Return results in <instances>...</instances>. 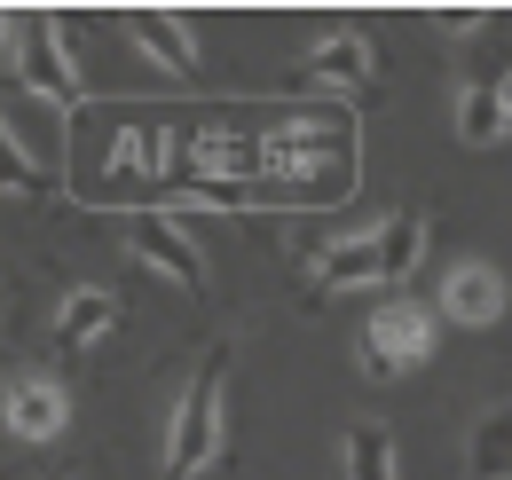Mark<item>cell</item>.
Segmentation results:
<instances>
[{
  "mask_svg": "<svg viewBox=\"0 0 512 480\" xmlns=\"http://www.w3.org/2000/svg\"><path fill=\"white\" fill-rule=\"evenodd\" d=\"M316 284L323 292H363V284H386V252H379V229L363 237H339L316 252Z\"/></svg>",
  "mask_w": 512,
  "mask_h": 480,
  "instance_id": "9",
  "label": "cell"
},
{
  "mask_svg": "<svg viewBox=\"0 0 512 480\" xmlns=\"http://www.w3.org/2000/svg\"><path fill=\"white\" fill-rule=\"evenodd\" d=\"M434 315L457 323V331H489V323H505V276H497L489 260H457V268L442 276Z\"/></svg>",
  "mask_w": 512,
  "mask_h": 480,
  "instance_id": "6",
  "label": "cell"
},
{
  "mask_svg": "<svg viewBox=\"0 0 512 480\" xmlns=\"http://www.w3.org/2000/svg\"><path fill=\"white\" fill-rule=\"evenodd\" d=\"M127 252L150 276H166L174 292H205V252L190 244V229L174 213H127Z\"/></svg>",
  "mask_w": 512,
  "mask_h": 480,
  "instance_id": "4",
  "label": "cell"
},
{
  "mask_svg": "<svg viewBox=\"0 0 512 480\" xmlns=\"http://www.w3.org/2000/svg\"><path fill=\"white\" fill-rule=\"evenodd\" d=\"M339 465H347V480H402V457H394L386 425H347L339 433Z\"/></svg>",
  "mask_w": 512,
  "mask_h": 480,
  "instance_id": "15",
  "label": "cell"
},
{
  "mask_svg": "<svg viewBox=\"0 0 512 480\" xmlns=\"http://www.w3.org/2000/svg\"><path fill=\"white\" fill-rule=\"evenodd\" d=\"M379 252H386V284H402V276L426 260V213H410V205L386 213L379 221Z\"/></svg>",
  "mask_w": 512,
  "mask_h": 480,
  "instance_id": "16",
  "label": "cell"
},
{
  "mask_svg": "<svg viewBox=\"0 0 512 480\" xmlns=\"http://www.w3.org/2000/svg\"><path fill=\"white\" fill-rule=\"evenodd\" d=\"M300 87H371V40H355V32H339V40H323L316 56L300 63Z\"/></svg>",
  "mask_w": 512,
  "mask_h": 480,
  "instance_id": "12",
  "label": "cell"
},
{
  "mask_svg": "<svg viewBox=\"0 0 512 480\" xmlns=\"http://www.w3.org/2000/svg\"><path fill=\"white\" fill-rule=\"evenodd\" d=\"M0 32H8V79H16L24 95H40V103H56V111H79V103H87V79H79V63H71L64 16H48V8H8Z\"/></svg>",
  "mask_w": 512,
  "mask_h": 480,
  "instance_id": "1",
  "label": "cell"
},
{
  "mask_svg": "<svg viewBox=\"0 0 512 480\" xmlns=\"http://www.w3.org/2000/svg\"><path fill=\"white\" fill-rule=\"evenodd\" d=\"M221 410H229V347H205L174 418H166V480H197L221 457Z\"/></svg>",
  "mask_w": 512,
  "mask_h": 480,
  "instance_id": "2",
  "label": "cell"
},
{
  "mask_svg": "<svg viewBox=\"0 0 512 480\" xmlns=\"http://www.w3.org/2000/svg\"><path fill=\"white\" fill-rule=\"evenodd\" d=\"M111 323H119V292L79 284V292H64V307H56V347H64V355H87Z\"/></svg>",
  "mask_w": 512,
  "mask_h": 480,
  "instance_id": "11",
  "label": "cell"
},
{
  "mask_svg": "<svg viewBox=\"0 0 512 480\" xmlns=\"http://www.w3.org/2000/svg\"><path fill=\"white\" fill-rule=\"evenodd\" d=\"M127 32H134V48L158 63L166 79H197V40H190L197 24L190 16H174V8H134Z\"/></svg>",
  "mask_w": 512,
  "mask_h": 480,
  "instance_id": "8",
  "label": "cell"
},
{
  "mask_svg": "<svg viewBox=\"0 0 512 480\" xmlns=\"http://www.w3.org/2000/svg\"><path fill=\"white\" fill-rule=\"evenodd\" d=\"M0 142H16L40 174L56 181V174H71V142H79V126H71V111L24 95V87H8V134H0Z\"/></svg>",
  "mask_w": 512,
  "mask_h": 480,
  "instance_id": "5",
  "label": "cell"
},
{
  "mask_svg": "<svg viewBox=\"0 0 512 480\" xmlns=\"http://www.w3.org/2000/svg\"><path fill=\"white\" fill-rule=\"evenodd\" d=\"M0 181H8V197H40V189H48V174H40L16 142H0Z\"/></svg>",
  "mask_w": 512,
  "mask_h": 480,
  "instance_id": "17",
  "label": "cell"
},
{
  "mask_svg": "<svg viewBox=\"0 0 512 480\" xmlns=\"http://www.w3.org/2000/svg\"><path fill=\"white\" fill-rule=\"evenodd\" d=\"M465 32V87H505L512 79V24L505 16H457Z\"/></svg>",
  "mask_w": 512,
  "mask_h": 480,
  "instance_id": "10",
  "label": "cell"
},
{
  "mask_svg": "<svg viewBox=\"0 0 512 480\" xmlns=\"http://www.w3.org/2000/svg\"><path fill=\"white\" fill-rule=\"evenodd\" d=\"M64 425H71V394L56 378H40V370H32V378H8V433H16V441L40 449V441H56Z\"/></svg>",
  "mask_w": 512,
  "mask_h": 480,
  "instance_id": "7",
  "label": "cell"
},
{
  "mask_svg": "<svg viewBox=\"0 0 512 480\" xmlns=\"http://www.w3.org/2000/svg\"><path fill=\"white\" fill-rule=\"evenodd\" d=\"M512 134V87H457V142L489 150Z\"/></svg>",
  "mask_w": 512,
  "mask_h": 480,
  "instance_id": "13",
  "label": "cell"
},
{
  "mask_svg": "<svg viewBox=\"0 0 512 480\" xmlns=\"http://www.w3.org/2000/svg\"><path fill=\"white\" fill-rule=\"evenodd\" d=\"M465 473H473V480H512V402H497V410H481V418H473Z\"/></svg>",
  "mask_w": 512,
  "mask_h": 480,
  "instance_id": "14",
  "label": "cell"
},
{
  "mask_svg": "<svg viewBox=\"0 0 512 480\" xmlns=\"http://www.w3.org/2000/svg\"><path fill=\"white\" fill-rule=\"evenodd\" d=\"M434 331H442V315L418 300H379L363 315V331H355V355L371 378H402V370H418V362L434 355Z\"/></svg>",
  "mask_w": 512,
  "mask_h": 480,
  "instance_id": "3",
  "label": "cell"
}]
</instances>
